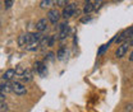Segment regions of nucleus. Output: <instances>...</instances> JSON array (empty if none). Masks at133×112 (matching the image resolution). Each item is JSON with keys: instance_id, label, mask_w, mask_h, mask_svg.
<instances>
[{"instance_id": "nucleus-13", "label": "nucleus", "mask_w": 133, "mask_h": 112, "mask_svg": "<svg viewBox=\"0 0 133 112\" xmlns=\"http://www.w3.org/2000/svg\"><path fill=\"white\" fill-rule=\"evenodd\" d=\"M94 10H95L94 3H86V4H84V6H83V13H84V14H90V13L94 12Z\"/></svg>"}, {"instance_id": "nucleus-9", "label": "nucleus", "mask_w": 133, "mask_h": 112, "mask_svg": "<svg viewBox=\"0 0 133 112\" xmlns=\"http://www.w3.org/2000/svg\"><path fill=\"white\" fill-rule=\"evenodd\" d=\"M33 70H35L37 74L44 75V73L46 71V66H45V64H44L42 61H36V63L33 64Z\"/></svg>"}, {"instance_id": "nucleus-14", "label": "nucleus", "mask_w": 133, "mask_h": 112, "mask_svg": "<svg viewBox=\"0 0 133 112\" xmlns=\"http://www.w3.org/2000/svg\"><path fill=\"white\" fill-rule=\"evenodd\" d=\"M52 4H54V0H42V1L40 3V8L46 9V8L52 6Z\"/></svg>"}, {"instance_id": "nucleus-10", "label": "nucleus", "mask_w": 133, "mask_h": 112, "mask_svg": "<svg viewBox=\"0 0 133 112\" xmlns=\"http://www.w3.org/2000/svg\"><path fill=\"white\" fill-rule=\"evenodd\" d=\"M59 29H60V33H59V38H60V40H64L66 36H68V32H69L68 23H66V22L62 23V24H60V27H59Z\"/></svg>"}, {"instance_id": "nucleus-23", "label": "nucleus", "mask_w": 133, "mask_h": 112, "mask_svg": "<svg viewBox=\"0 0 133 112\" xmlns=\"http://www.w3.org/2000/svg\"><path fill=\"white\" fill-rule=\"evenodd\" d=\"M125 110H127V111H131V110H132V106H131V104H129V106H127V107H125Z\"/></svg>"}, {"instance_id": "nucleus-2", "label": "nucleus", "mask_w": 133, "mask_h": 112, "mask_svg": "<svg viewBox=\"0 0 133 112\" xmlns=\"http://www.w3.org/2000/svg\"><path fill=\"white\" fill-rule=\"evenodd\" d=\"M76 9H77V4L76 3H69L64 6V10H63V17L64 18H70L72 16L76 14Z\"/></svg>"}, {"instance_id": "nucleus-16", "label": "nucleus", "mask_w": 133, "mask_h": 112, "mask_svg": "<svg viewBox=\"0 0 133 112\" xmlns=\"http://www.w3.org/2000/svg\"><path fill=\"white\" fill-rule=\"evenodd\" d=\"M55 38H56V36H50L49 38H48V46H49V47H51V46H54Z\"/></svg>"}, {"instance_id": "nucleus-11", "label": "nucleus", "mask_w": 133, "mask_h": 112, "mask_svg": "<svg viewBox=\"0 0 133 112\" xmlns=\"http://www.w3.org/2000/svg\"><path fill=\"white\" fill-rule=\"evenodd\" d=\"M30 42V33H23L18 38V45L19 46H27Z\"/></svg>"}, {"instance_id": "nucleus-18", "label": "nucleus", "mask_w": 133, "mask_h": 112, "mask_svg": "<svg viewBox=\"0 0 133 112\" xmlns=\"http://www.w3.org/2000/svg\"><path fill=\"white\" fill-rule=\"evenodd\" d=\"M58 5H60V6H65L66 0H58Z\"/></svg>"}, {"instance_id": "nucleus-1", "label": "nucleus", "mask_w": 133, "mask_h": 112, "mask_svg": "<svg viewBox=\"0 0 133 112\" xmlns=\"http://www.w3.org/2000/svg\"><path fill=\"white\" fill-rule=\"evenodd\" d=\"M12 92H14L17 96H24L27 93V89H26V87H24L23 83L16 81V83L12 84Z\"/></svg>"}, {"instance_id": "nucleus-6", "label": "nucleus", "mask_w": 133, "mask_h": 112, "mask_svg": "<svg viewBox=\"0 0 133 112\" xmlns=\"http://www.w3.org/2000/svg\"><path fill=\"white\" fill-rule=\"evenodd\" d=\"M48 19L52 24H56L60 19V13L56 10V9H50L49 13H48Z\"/></svg>"}, {"instance_id": "nucleus-15", "label": "nucleus", "mask_w": 133, "mask_h": 112, "mask_svg": "<svg viewBox=\"0 0 133 112\" xmlns=\"http://www.w3.org/2000/svg\"><path fill=\"white\" fill-rule=\"evenodd\" d=\"M56 56H58V59H60V60H63L64 57L66 56V50L64 47L59 48V51H58V54H56Z\"/></svg>"}, {"instance_id": "nucleus-3", "label": "nucleus", "mask_w": 133, "mask_h": 112, "mask_svg": "<svg viewBox=\"0 0 133 112\" xmlns=\"http://www.w3.org/2000/svg\"><path fill=\"white\" fill-rule=\"evenodd\" d=\"M18 78L21 79V83H30L33 79V73L31 69H23V71L18 75Z\"/></svg>"}, {"instance_id": "nucleus-19", "label": "nucleus", "mask_w": 133, "mask_h": 112, "mask_svg": "<svg viewBox=\"0 0 133 112\" xmlns=\"http://www.w3.org/2000/svg\"><path fill=\"white\" fill-rule=\"evenodd\" d=\"M109 47V45H104V46H102V47L100 48V51H99V55L100 54H102V52H104V51H105V50H106V48Z\"/></svg>"}, {"instance_id": "nucleus-22", "label": "nucleus", "mask_w": 133, "mask_h": 112, "mask_svg": "<svg viewBox=\"0 0 133 112\" xmlns=\"http://www.w3.org/2000/svg\"><path fill=\"white\" fill-rule=\"evenodd\" d=\"M129 61H132V63H133V51L131 52V56H129Z\"/></svg>"}, {"instance_id": "nucleus-21", "label": "nucleus", "mask_w": 133, "mask_h": 112, "mask_svg": "<svg viewBox=\"0 0 133 112\" xmlns=\"http://www.w3.org/2000/svg\"><path fill=\"white\" fill-rule=\"evenodd\" d=\"M4 99H5V94H3V93H1V91H0V102H3Z\"/></svg>"}, {"instance_id": "nucleus-20", "label": "nucleus", "mask_w": 133, "mask_h": 112, "mask_svg": "<svg viewBox=\"0 0 133 112\" xmlns=\"http://www.w3.org/2000/svg\"><path fill=\"white\" fill-rule=\"evenodd\" d=\"M128 43H129V46H133V34L129 37V40H128Z\"/></svg>"}, {"instance_id": "nucleus-12", "label": "nucleus", "mask_w": 133, "mask_h": 112, "mask_svg": "<svg viewBox=\"0 0 133 112\" xmlns=\"http://www.w3.org/2000/svg\"><path fill=\"white\" fill-rule=\"evenodd\" d=\"M0 91H1L3 94H6V93L12 92V84H10L9 81H4V83H1V84H0Z\"/></svg>"}, {"instance_id": "nucleus-4", "label": "nucleus", "mask_w": 133, "mask_h": 112, "mask_svg": "<svg viewBox=\"0 0 133 112\" xmlns=\"http://www.w3.org/2000/svg\"><path fill=\"white\" fill-rule=\"evenodd\" d=\"M132 34H133V27L128 28V29H124L123 32L119 34V37H116V43H122V42L128 41Z\"/></svg>"}, {"instance_id": "nucleus-8", "label": "nucleus", "mask_w": 133, "mask_h": 112, "mask_svg": "<svg viewBox=\"0 0 133 112\" xmlns=\"http://www.w3.org/2000/svg\"><path fill=\"white\" fill-rule=\"evenodd\" d=\"M36 29H37V32H44V31H46L48 29V20L45 19V18H41L40 20H37V23H36Z\"/></svg>"}, {"instance_id": "nucleus-7", "label": "nucleus", "mask_w": 133, "mask_h": 112, "mask_svg": "<svg viewBox=\"0 0 133 112\" xmlns=\"http://www.w3.org/2000/svg\"><path fill=\"white\" fill-rule=\"evenodd\" d=\"M16 77H17L16 69H8V70L3 74L1 79H3V81H10L12 79H14Z\"/></svg>"}, {"instance_id": "nucleus-17", "label": "nucleus", "mask_w": 133, "mask_h": 112, "mask_svg": "<svg viewBox=\"0 0 133 112\" xmlns=\"http://www.w3.org/2000/svg\"><path fill=\"white\" fill-rule=\"evenodd\" d=\"M4 4H5V9H10L13 5V0H4Z\"/></svg>"}, {"instance_id": "nucleus-5", "label": "nucleus", "mask_w": 133, "mask_h": 112, "mask_svg": "<svg viewBox=\"0 0 133 112\" xmlns=\"http://www.w3.org/2000/svg\"><path fill=\"white\" fill-rule=\"evenodd\" d=\"M128 47H129V43H128V41H125V42H122L118 48H116L115 51V56L118 59H120V57H123L125 54H127V51H128Z\"/></svg>"}]
</instances>
